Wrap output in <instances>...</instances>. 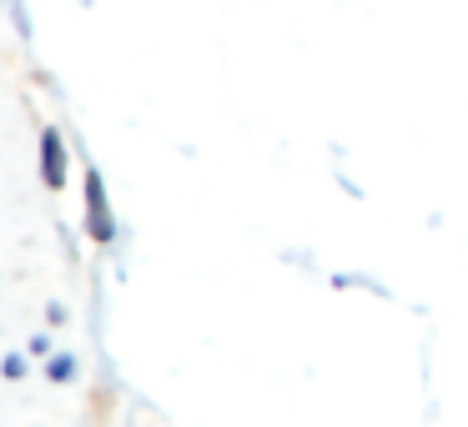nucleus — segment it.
<instances>
[{
    "label": "nucleus",
    "instance_id": "f257e3e1",
    "mask_svg": "<svg viewBox=\"0 0 468 427\" xmlns=\"http://www.w3.org/2000/svg\"><path fill=\"white\" fill-rule=\"evenodd\" d=\"M86 232H91V242H112L116 236V222H112V206H106V192H101V176H86Z\"/></svg>",
    "mask_w": 468,
    "mask_h": 427
},
{
    "label": "nucleus",
    "instance_id": "f03ea898",
    "mask_svg": "<svg viewBox=\"0 0 468 427\" xmlns=\"http://www.w3.org/2000/svg\"><path fill=\"white\" fill-rule=\"evenodd\" d=\"M41 176L51 192H61L66 186V146H61V131L56 126H46L41 131Z\"/></svg>",
    "mask_w": 468,
    "mask_h": 427
},
{
    "label": "nucleus",
    "instance_id": "7ed1b4c3",
    "mask_svg": "<svg viewBox=\"0 0 468 427\" xmlns=\"http://www.w3.org/2000/svg\"><path fill=\"white\" fill-rule=\"evenodd\" d=\"M46 377H51V382H71V377H76V362H71V357H56V362L46 367Z\"/></svg>",
    "mask_w": 468,
    "mask_h": 427
},
{
    "label": "nucleus",
    "instance_id": "20e7f679",
    "mask_svg": "<svg viewBox=\"0 0 468 427\" xmlns=\"http://www.w3.org/2000/svg\"><path fill=\"white\" fill-rule=\"evenodd\" d=\"M0 372L11 377V382H16V377H26V357H5V367H0Z\"/></svg>",
    "mask_w": 468,
    "mask_h": 427
}]
</instances>
